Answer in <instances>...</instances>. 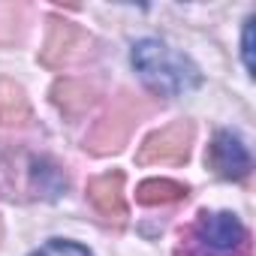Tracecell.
Wrapping results in <instances>:
<instances>
[{"label":"cell","instance_id":"7a4b0ae2","mask_svg":"<svg viewBox=\"0 0 256 256\" xmlns=\"http://www.w3.org/2000/svg\"><path fill=\"white\" fill-rule=\"evenodd\" d=\"M181 256H250V235L229 211H202L181 235Z\"/></svg>","mask_w":256,"mask_h":256},{"label":"cell","instance_id":"8992f818","mask_svg":"<svg viewBox=\"0 0 256 256\" xmlns=\"http://www.w3.org/2000/svg\"><path fill=\"white\" fill-rule=\"evenodd\" d=\"M208 163L220 178H232V181H241L250 172V154H247L244 142L229 130H220L214 136V142L208 148Z\"/></svg>","mask_w":256,"mask_h":256},{"label":"cell","instance_id":"6da1fadb","mask_svg":"<svg viewBox=\"0 0 256 256\" xmlns=\"http://www.w3.org/2000/svg\"><path fill=\"white\" fill-rule=\"evenodd\" d=\"M133 66L148 90L160 96H181L193 88H199L202 76L196 64L178 52H172L160 40H142L133 46Z\"/></svg>","mask_w":256,"mask_h":256},{"label":"cell","instance_id":"9c48e42d","mask_svg":"<svg viewBox=\"0 0 256 256\" xmlns=\"http://www.w3.org/2000/svg\"><path fill=\"white\" fill-rule=\"evenodd\" d=\"M52 96H54V106H58L66 118H78V114H84V112L90 108V102H94V88H88L84 82L64 78V82L54 84Z\"/></svg>","mask_w":256,"mask_h":256},{"label":"cell","instance_id":"ba28073f","mask_svg":"<svg viewBox=\"0 0 256 256\" xmlns=\"http://www.w3.org/2000/svg\"><path fill=\"white\" fill-rule=\"evenodd\" d=\"M30 118V102L22 84L0 78V126H18Z\"/></svg>","mask_w":256,"mask_h":256},{"label":"cell","instance_id":"4fadbf2b","mask_svg":"<svg viewBox=\"0 0 256 256\" xmlns=\"http://www.w3.org/2000/svg\"><path fill=\"white\" fill-rule=\"evenodd\" d=\"M250 42H253V18H247V28H244V64H247V70H253V48H250Z\"/></svg>","mask_w":256,"mask_h":256},{"label":"cell","instance_id":"3957f363","mask_svg":"<svg viewBox=\"0 0 256 256\" xmlns=\"http://www.w3.org/2000/svg\"><path fill=\"white\" fill-rule=\"evenodd\" d=\"M136 118H139V108H136V100L130 94H120L118 102L96 120V126L88 136V151L94 154H112V151H120V145L126 142L130 130L136 126Z\"/></svg>","mask_w":256,"mask_h":256},{"label":"cell","instance_id":"5bb4252c","mask_svg":"<svg viewBox=\"0 0 256 256\" xmlns=\"http://www.w3.org/2000/svg\"><path fill=\"white\" fill-rule=\"evenodd\" d=\"M0 238H4V220H0Z\"/></svg>","mask_w":256,"mask_h":256},{"label":"cell","instance_id":"30bf717a","mask_svg":"<svg viewBox=\"0 0 256 256\" xmlns=\"http://www.w3.org/2000/svg\"><path fill=\"white\" fill-rule=\"evenodd\" d=\"M187 196V187L169 178H151L145 184H139L136 199L142 205H169V202H181Z\"/></svg>","mask_w":256,"mask_h":256},{"label":"cell","instance_id":"5b68a950","mask_svg":"<svg viewBox=\"0 0 256 256\" xmlns=\"http://www.w3.org/2000/svg\"><path fill=\"white\" fill-rule=\"evenodd\" d=\"M88 46H90V40L78 24L52 18V30H48L46 48H42V64L46 66H66L76 58H82L88 52Z\"/></svg>","mask_w":256,"mask_h":256},{"label":"cell","instance_id":"8fae6325","mask_svg":"<svg viewBox=\"0 0 256 256\" xmlns=\"http://www.w3.org/2000/svg\"><path fill=\"white\" fill-rule=\"evenodd\" d=\"M30 256H94L88 247H82V244H76V241H60V238H54V241H48L46 247H40L36 253H30Z\"/></svg>","mask_w":256,"mask_h":256},{"label":"cell","instance_id":"277c9868","mask_svg":"<svg viewBox=\"0 0 256 256\" xmlns=\"http://www.w3.org/2000/svg\"><path fill=\"white\" fill-rule=\"evenodd\" d=\"M190 145H193V124L190 120H175L163 130L151 133L139 154L136 163L139 166H154V163H184L190 157Z\"/></svg>","mask_w":256,"mask_h":256},{"label":"cell","instance_id":"7c38bea8","mask_svg":"<svg viewBox=\"0 0 256 256\" xmlns=\"http://www.w3.org/2000/svg\"><path fill=\"white\" fill-rule=\"evenodd\" d=\"M18 18H22V6H12V4L0 6V30L6 28V34L12 40H16V30H18ZM0 42H4V36H0Z\"/></svg>","mask_w":256,"mask_h":256},{"label":"cell","instance_id":"52a82bcc","mask_svg":"<svg viewBox=\"0 0 256 256\" xmlns=\"http://www.w3.org/2000/svg\"><path fill=\"white\" fill-rule=\"evenodd\" d=\"M88 199L90 205L108 220V223H124L126 220V202H124V172H106L88 184Z\"/></svg>","mask_w":256,"mask_h":256}]
</instances>
